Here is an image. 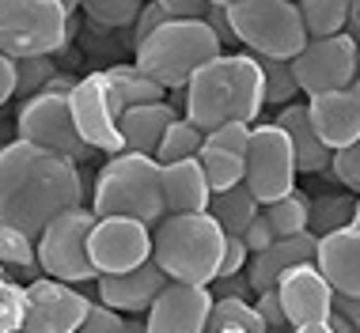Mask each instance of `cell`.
Segmentation results:
<instances>
[{
	"label": "cell",
	"instance_id": "cell-1",
	"mask_svg": "<svg viewBox=\"0 0 360 333\" xmlns=\"http://www.w3.org/2000/svg\"><path fill=\"white\" fill-rule=\"evenodd\" d=\"M84 204V174L72 159L38 144H0V228L38 242L57 216Z\"/></svg>",
	"mask_w": 360,
	"mask_h": 333
},
{
	"label": "cell",
	"instance_id": "cell-2",
	"mask_svg": "<svg viewBox=\"0 0 360 333\" xmlns=\"http://www.w3.org/2000/svg\"><path fill=\"white\" fill-rule=\"evenodd\" d=\"M182 117H190L198 129H220V125H255L266 110V76L255 53H224L205 65L190 80Z\"/></svg>",
	"mask_w": 360,
	"mask_h": 333
},
{
	"label": "cell",
	"instance_id": "cell-3",
	"mask_svg": "<svg viewBox=\"0 0 360 333\" xmlns=\"http://www.w3.org/2000/svg\"><path fill=\"white\" fill-rule=\"evenodd\" d=\"M95 216H129L155 231L167 220V201H163V166L152 155L122 152L103 163L91 193Z\"/></svg>",
	"mask_w": 360,
	"mask_h": 333
},
{
	"label": "cell",
	"instance_id": "cell-4",
	"mask_svg": "<svg viewBox=\"0 0 360 333\" xmlns=\"http://www.w3.org/2000/svg\"><path fill=\"white\" fill-rule=\"evenodd\" d=\"M137 65L167 91H186L190 80L217 57H224L220 38L205 19H167L144 46H137Z\"/></svg>",
	"mask_w": 360,
	"mask_h": 333
},
{
	"label": "cell",
	"instance_id": "cell-5",
	"mask_svg": "<svg viewBox=\"0 0 360 333\" xmlns=\"http://www.w3.org/2000/svg\"><path fill=\"white\" fill-rule=\"evenodd\" d=\"M160 269L167 273L174 284H198L209 288L220 277V261L228 235L220 231V223L209 212H190V216H167L160 228L152 231Z\"/></svg>",
	"mask_w": 360,
	"mask_h": 333
},
{
	"label": "cell",
	"instance_id": "cell-6",
	"mask_svg": "<svg viewBox=\"0 0 360 333\" xmlns=\"http://www.w3.org/2000/svg\"><path fill=\"white\" fill-rule=\"evenodd\" d=\"M76 15L65 0H0V53L23 57H53L72 42Z\"/></svg>",
	"mask_w": 360,
	"mask_h": 333
},
{
	"label": "cell",
	"instance_id": "cell-7",
	"mask_svg": "<svg viewBox=\"0 0 360 333\" xmlns=\"http://www.w3.org/2000/svg\"><path fill=\"white\" fill-rule=\"evenodd\" d=\"M228 19L239 46H247V53L255 57L296 61L311 42L296 0H239L236 8H228Z\"/></svg>",
	"mask_w": 360,
	"mask_h": 333
},
{
	"label": "cell",
	"instance_id": "cell-8",
	"mask_svg": "<svg viewBox=\"0 0 360 333\" xmlns=\"http://www.w3.org/2000/svg\"><path fill=\"white\" fill-rule=\"evenodd\" d=\"M99 216L95 209H69L65 216H57L50 228L38 235V266H42L46 277L61 280V284H87V280H99V273L91 266V231Z\"/></svg>",
	"mask_w": 360,
	"mask_h": 333
},
{
	"label": "cell",
	"instance_id": "cell-9",
	"mask_svg": "<svg viewBox=\"0 0 360 333\" xmlns=\"http://www.w3.org/2000/svg\"><path fill=\"white\" fill-rule=\"evenodd\" d=\"M296 152H292V141L281 125L266 122V125H255L250 133V148H247V185L250 193L266 204H277L285 201L288 193H296Z\"/></svg>",
	"mask_w": 360,
	"mask_h": 333
},
{
	"label": "cell",
	"instance_id": "cell-10",
	"mask_svg": "<svg viewBox=\"0 0 360 333\" xmlns=\"http://www.w3.org/2000/svg\"><path fill=\"white\" fill-rule=\"evenodd\" d=\"M15 129H19V141L38 144V148H46V152H57L72 163L87 159V152H91L84 144L80 129H76L69 95L42 91V95H34V99H27L15 114Z\"/></svg>",
	"mask_w": 360,
	"mask_h": 333
},
{
	"label": "cell",
	"instance_id": "cell-11",
	"mask_svg": "<svg viewBox=\"0 0 360 333\" xmlns=\"http://www.w3.org/2000/svg\"><path fill=\"white\" fill-rule=\"evenodd\" d=\"M69 103H72L76 129H80L87 148L110 155V159L125 152V141H122V114H125V106L118 103V95H114L106 72H87L84 80L72 87Z\"/></svg>",
	"mask_w": 360,
	"mask_h": 333
},
{
	"label": "cell",
	"instance_id": "cell-12",
	"mask_svg": "<svg viewBox=\"0 0 360 333\" xmlns=\"http://www.w3.org/2000/svg\"><path fill=\"white\" fill-rule=\"evenodd\" d=\"M356 57H360V46L349 34L311 38L307 50L292 61L296 65L300 91L307 99H319V95H334V91L353 87L356 84Z\"/></svg>",
	"mask_w": 360,
	"mask_h": 333
},
{
	"label": "cell",
	"instance_id": "cell-13",
	"mask_svg": "<svg viewBox=\"0 0 360 333\" xmlns=\"http://www.w3.org/2000/svg\"><path fill=\"white\" fill-rule=\"evenodd\" d=\"M91 266L99 277H122V273L141 269L144 261H152L155 242H152V228L129 216H103L91 231Z\"/></svg>",
	"mask_w": 360,
	"mask_h": 333
},
{
	"label": "cell",
	"instance_id": "cell-14",
	"mask_svg": "<svg viewBox=\"0 0 360 333\" xmlns=\"http://www.w3.org/2000/svg\"><path fill=\"white\" fill-rule=\"evenodd\" d=\"M91 315V299L76 292V284L38 277L27 284V326L23 333H80Z\"/></svg>",
	"mask_w": 360,
	"mask_h": 333
},
{
	"label": "cell",
	"instance_id": "cell-15",
	"mask_svg": "<svg viewBox=\"0 0 360 333\" xmlns=\"http://www.w3.org/2000/svg\"><path fill=\"white\" fill-rule=\"evenodd\" d=\"M212 292L198 284H167L152 311L144 315L148 333H205L209 315H212Z\"/></svg>",
	"mask_w": 360,
	"mask_h": 333
},
{
	"label": "cell",
	"instance_id": "cell-16",
	"mask_svg": "<svg viewBox=\"0 0 360 333\" xmlns=\"http://www.w3.org/2000/svg\"><path fill=\"white\" fill-rule=\"evenodd\" d=\"M277 292H281V307H285L292 329L311 326V322H326L330 315H334L338 292L330 288V280L323 277V269H319L315 261L288 269L285 277H281Z\"/></svg>",
	"mask_w": 360,
	"mask_h": 333
},
{
	"label": "cell",
	"instance_id": "cell-17",
	"mask_svg": "<svg viewBox=\"0 0 360 333\" xmlns=\"http://www.w3.org/2000/svg\"><path fill=\"white\" fill-rule=\"evenodd\" d=\"M99 303L114 307L118 315H148L152 303L160 299V292L171 284V277L160 269V261H144L141 269L122 273V277H99Z\"/></svg>",
	"mask_w": 360,
	"mask_h": 333
},
{
	"label": "cell",
	"instance_id": "cell-18",
	"mask_svg": "<svg viewBox=\"0 0 360 333\" xmlns=\"http://www.w3.org/2000/svg\"><path fill=\"white\" fill-rule=\"evenodd\" d=\"M307 110L311 122H315V133L323 136L330 152H342L360 141V80L345 91L307 99Z\"/></svg>",
	"mask_w": 360,
	"mask_h": 333
},
{
	"label": "cell",
	"instance_id": "cell-19",
	"mask_svg": "<svg viewBox=\"0 0 360 333\" xmlns=\"http://www.w3.org/2000/svg\"><path fill=\"white\" fill-rule=\"evenodd\" d=\"M315 266L323 269V277L330 280V288L338 296L360 299V228L356 223L319 239Z\"/></svg>",
	"mask_w": 360,
	"mask_h": 333
},
{
	"label": "cell",
	"instance_id": "cell-20",
	"mask_svg": "<svg viewBox=\"0 0 360 333\" xmlns=\"http://www.w3.org/2000/svg\"><path fill=\"white\" fill-rule=\"evenodd\" d=\"M315 254H319V239H315L311 231L292 235V239H277L269 250L255 254V258H250V266H247V277H250L255 296H262V292H269V288H277L281 277H285L288 269L315 261Z\"/></svg>",
	"mask_w": 360,
	"mask_h": 333
},
{
	"label": "cell",
	"instance_id": "cell-21",
	"mask_svg": "<svg viewBox=\"0 0 360 333\" xmlns=\"http://www.w3.org/2000/svg\"><path fill=\"white\" fill-rule=\"evenodd\" d=\"M274 125H281V129L288 133L292 152H296V171H300V174H326V171H330L334 152H330L326 144H323V136L315 133V122H311L307 103L285 106V110L277 114Z\"/></svg>",
	"mask_w": 360,
	"mask_h": 333
},
{
	"label": "cell",
	"instance_id": "cell-22",
	"mask_svg": "<svg viewBox=\"0 0 360 333\" xmlns=\"http://www.w3.org/2000/svg\"><path fill=\"white\" fill-rule=\"evenodd\" d=\"M163 201H167V216L209 212L212 185L205 178L201 159H182V163L163 166Z\"/></svg>",
	"mask_w": 360,
	"mask_h": 333
},
{
	"label": "cell",
	"instance_id": "cell-23",
	"mask_svg": "<svg viewBox=\"0 0 360 333\" xmlns=\"http://www.w3.org/2000/svg\"><path fill=\"white\" fill-rule=\"evenodd\" d=\"M179 122L171 103H152V106H133V110L122 114V141H125V152H137V155H152L160 152L163 136L167 129Z\"/></svg>",
	"mask_w": 360,
	"mask_h": 333
},
{
	"label": "cell",
	"instance_id": "cell-24",
	"mask_svg": "<svg viewBox=\"0 0 360 333\" xmlns=\"http://www.w3.org/2000/svg\"><path fill=\"white\" fill-rule=\"evenodd\" d=\"M209 216L220 223L224 235H247V228L262 216V201L247 190V185H236V190L212 193Z\"/></svg>",
	"mask_w": 360,
	"mask_h": 333
},
{
	"label": "cell",
	"instance_id": "cell-25",
	"mask_svg": "<svg viewBox=\"0 0 360 333\" xmlns=\"http://www.w3.org/2000/svg\"><path fill=\"white\" fill-rule=\"evenodd\" d=\"M106 80H110L114 95H118V103L125 110H133V106H152V103H167V87H160L152 80V76H144L137 65H110L103 68Z\"/></svg>",
	"mask_w": 360,
	"mask_h": 333
},
{
	"label": "cell",
	"instance_id": "cell-26",
	"mask_svg": "<svg viewBox=\"0 0 360 333\" xmlns=\"http://www.w3.org/2000/svg\"><path fill=\"white\" fill-rule=\"evenodd\" d=\"M0 269L8 273V280L19 284H34L38 277H46L38 266V242L23 231L0 228Z\"/></svg>",
	"mask_w": 360,
	"mask_h": 333
},
{
	"label": "cell",
	"instance_id": "cell-27",
	"mask_svg": "<svg viewBox=\"0 0 360 333\" xmlns=\"http://www.w3.org/2000/svg\"><path fill=\"white\" fill-rule=\"evenodd\" d=\"M356 220V193H319L311 197V235L323 239L342 228H353Z\"/></svg>",
	"mask_w": 360,
	"mask_h": 333
},
{
	"label": "cell",
	"instance_id": "cell-28",
	"mask_svg": "<svg viewBox=\"0 0 360 333\" xmlns=\"http://www.w3.org/2000/svg\"><path fill=\"white\" fill-rule=\"evenodd\" d=\"M300 15L311 38H334L349 27V0H300Z\"/></svg>",
	"mask_w": 360,
	"mask_h": 333
},
{
	"label": "cell",
	"instance_id": "cell-29",
	"mask_svg": "<svg viewBox=\"0 0 360 333\" xmlns=\"http://www.w3.org/2000/svg\"><path fill=\"white\" fill-rule=\"evenodd\" d=\"M201 148H205V129H198L190 117H179L167 129V136H163L160 152H155V163L171 166V163H182V159H198Z\"/></svg>",
	"mask_w": 360,
	"mask_h": 333
},
{
	"label": "cell",
	"instance_id": "cell-30",
	"mask_svg": "<svg viewBox=\"0 0 360 333\" xmlns=\"http://www.w3.org/2000/svg\"><path fill=\"white\" fill-rule=\"evenodd\" d=\"M198 159L205 166V178L212 185V193L236 190V185H243V178H247V155H236V152H224V148L205 144Z\"/></svg>",
	"mask_w": 360,
	"mask_h": 333
},
{
	"label": "cell",
	"instance_id": "cell-31",
	"mask_svg": "<svg viewBox=\"0 0 360 333\" xmlns=\"http://www.w3.org/2000/svg\"><path fill=\"white\" fill-rule=\"evenodd\" d=\"M262 65V76H266V106H277V110H285V106L300 103V80H296V65L292 61H274V57H258Z\"/></svg>",
	"mask_w": 360,
	"mask_h": 333
},
{
	"label": "cell",
	"instance_id": "cell-32",
	"mask_svg": "<svg viewBox=\"0 0 360 333\" xmlns=\"http://www.w3.org/2000/svg\"><path fill=\"white\" fill-rule=\"evenodd\" d=\"M266 216H269V223H274L277 239L304 235V231H311V197L296 190V193H288L285 201L266 204Z\"/></svg>",
	"mask_w": 360,
	"mask_h": 333
},
{
	"label": "cell",
	"instance_id": "cell-33",
	"mask_svg": "<svg viewBox=\"0 0 360 333\" xmlns=\"http://www.w3.org/2000/svg\"><path fill=\"white\" fill-rule=\"evenodd\" d=\"M53 76H57L53 57H23V61H15V95L23 103L34 99L53 84Z\"/></svg>",
	"mask_w": 360,
	"mask_h": 333
},
{
	"label": "cell",
	"instance_id": "cell-34",
	"mask_svg": "<svg viewBox=\"0 0 360 333\" xmlns=\"http://www.w3.org/2000/svg\"><path fill=\"white\" fill-rule=\"evenodd\" d=\"M148 0H84V15L99 27H133Z\"/></svg>",
	"mask_w": 360,
	"mask_h": 333
},
{
	"label": "cell",
	"instance_id": "cell-35",
	"mask_svg": "<svg viewBox=\"0 0 360 333\" xmlns=\"http://www.w3.org/2000/svg\"><path fill=\"white\" fill-rule=\"evenodd\" d=\"M27 326V284H0V333H23Z\"/></svg>",
	"mask_w": 360,
	"mask_h": 333
},
{
	"label": "cell",
	"instance_id": "cell-36",
	"mask_svg": "<svg viewBox=\"0 0 360 333\" xmlns=\"http://www.w3.org/2000/svg\"><path fill=\"white\" fill-rule=\"evenodd\" d=\"M330 174H334V185H345L349 193L360 197V141L349 144V148H342V152H334Z\"/></svg>",
	"mask_w": 360,
	"mask_h": 333
},
{
	"label": "cell",
	"instance_id": "cell-37",
	"mask_svg": "<svg viewBox=\"0 0 360 333\" xmlns=\"http://www.w3.org/2000/svg\"><path fill=\"white\" fill-rule=\"evenodd\" d=\"M250 133H255V125H220V129L205 133V144H212V148H224V152H236V155H247L250 148Z\"/></svg>",
	"mask_w": 360,
	"mask_h": 333
},
{
	"label": "cell",
	"instance_id": "cell-38",
	"mask_svg": "<svg viewBox=\"0 0 360 333\" xmlns=\"http://www.w3.org/2000/svg\"><path fill=\"white\" fill-rule=\"evenodd\" d=\"M255 311L262 315V322H266L269 333H292V322L285 315V307H281V292L269 288L262 292V296H255Z\"/></svg>",
	"mask_w": 360,
	"mask_h": 333
},
{
	"label": "cell",
	"instance_id": "cell-39",
	"mask_svg": "<svg viewBox=\"0 0 360 333\" xmlns=\"http://www.w3.org/2000/svg\"><path fill=\"white\" fill-rule=\"evenodd\" d=\"M167 19H171V15L163 12V8L155 4V0H148V4L141 8V15L133 19V31H129V46H133V50H137V46H144V42H148V38H152L155 31H160L163 23H167Z\"/></svg>",
	"mask_w": 360,
	"mask_h": 333
},
{
	"label": "cell",
	"instance_id": "cell-40",
	"mask_svg": "<svg viewBox=\"0 0 360 333\" xmlns=\"http://www.w3.org/2000/svg\"><path fill=\"white\" fill-rule=\"evenodd\" d=\"M80 333H125V315H118L106 303H91V315L80 326Z\"/></svg>",
	"mask_w": 360,
	"mask_h": 333
},
{
	"label": "cell",
	"instance_id": "cell-41",
	"mask_svg": "<svg viewBox=\"0 0 360 333\" xmlns=\"http://www.w3.org/2000/svg\"><path fill=\"white\" fill-rule=\"evenodd\" d=\"M250 266V250L243 242V235H228V247H224V261H220V277H239ZM217 277V280H220Z\"/></svg>",
	"mask_w": 360,
	"mask_h": 333
},
{
	"label": "cell",
	"instance_id": "cell-42",
	"mask_svg": "<svg viewBox=\"0 0 360 333\" xmlns=\"http://www.w3.org/2000/svg\"><path fill=\"white\" fill-rule=\"evenodd\" d=\"M209 292H212V299H247V303H255V299H250V296H255V288H250V277H247V273L212 280Z\"/></svg>",
	"mask_w": 360,
	"mask_h": 333
},
{
	"label": "cell",
	"instance_id": "cell-43",
	"mask_svg": "<svg viewBox=\"0 0 360 333\" xmlns=\"http://www.w3.org/2000/svg\"><path fill=\"white\" fill-rule=\"evenodd\" d=\"M243 242H247V250H250V258L255 254H262V250H269L277 242V231H274V223H269V216H266V209H262V216L247 228V235H243Z\"/></svg>",
	"mask_w": 360,
	"mask_h": 333
},
{
	"label": "cell",
	"instance_id": "cell-44",
	"mask_svg": "<svg viewBox=\"0 0 360 333\" xmlns=\"http://www.w3.org/2000/svg\"><path fill=\"white\" fill-rule=\"evenodd\" d=\"M171 19H205L209 15V0H155Z\"/></svg>",
	"mask_w": 360,
	"mask_h": 333
},
{
	"label": "cell",
	"instance_id": "cell-45",
	"mask_svg": "<svg viewBox=\"0 0 360 333\" xmlns=\"http://www.w3.org/2000/svg\"><path fill=\"white\" fill-rule=\"evenodd\" d=\"M205 23L212 27V34L220 38V46H224V50H228V46H239V38H236V31H231V19H228V8H209Z\"/></svg>",
	"mask_w": 360,
	"mask_h": 333
},
{
	"label": "cell",
	"instance_id": "cell-46",
	"mask_svg": "<svg viewBox=\"0 0 360 333\" xmlns=\"http://www.w3.org/2000/svg\"><path fill=\"white\" fill-rule=\"evenodd\" d=\"M8 99H15V61L0 53V110L8 106Z\"/></svg>",
	"mask_w": 360,
	"mask_h": 333
},
{
	"label": "cell",
	"instance_id": "cell-47",
	"mask_svg": "<svg viewBox=\"0 0 360 333\" xmlns=\"http://www.w3.org/2000/svg\"><path fill=\"white\" fill-rule=\"evenodd\" d=\"M334 311H338V315H345L349 322H353V329L360 333V299H353V296H338V299H334Z\"/></svg>",
	"mask_w": 360,
	"mask_h": 333
},
{
	"label": "cell",
	"instance_id": "cell-48",
	"mask_svg": "<svg viewBox=\"0 0 360 333\" xmlns=\"http://www.w3.org/2000/svg\"><path fill=\"white\" fill-rule=\"evenodd\" d=\"M349 38H356L360 46V0H349V27H345Z\"/></svg>",
	"mask_w": 360,
	"mask_h": 333
},
{
	"label": "cell",
	"instance_id": "cell-49",
	"mask_svg": "<svg viewBox=\"0 0 360 333\" xmlns=\"http://www.w3.org/2000/svg\"><path fill=\"white\" fill-rule=\"evenodd\" d=\"M326 322H330V329H334V333H356V329H353V322H349L345 315H338V311H334V315H330Z\"/></svg>",
	"mask_w": 360,
	"mask_h": 333
},
{
	"label": "cell",
	"instance_id": "cell-50",
	"mask_svg": "<svg viewBox=\"0 0 360 333\" xmlns=\"http://www.w3.org/2000/svg\"><path fill=\"white\" fill-rule=\"evenodd\" d=\"M125 333H148V322H144L141 315H129L125 318Z\"/></svg>",
	"mask_w": 360,
	"mask_h": 333
},
{
	"label": "cell",
	"instance_id": "cell-51",
	"mask_svg": "<svg viewBox=\"0 0 360 333\" xmlns=\"http://www.w3.org/2000/svg\"><path fill=\"white\" fill-rule=\"evenodd\" d=\"M292 333H334V329H330V322H311V326H296Z\"/></svg>",
	"mask_w": 360,
	"mask_h": 333
},
{
	"label": "cell",
	"instance_id": "cell-52",
	"mask_svg": "<svg viewBox=\"0 0 360 333\" xmlns=\"http://www.w3.org/2000/svg\"><path fill=\"white\" fill-rule=\"evenodd\" d=\"M209 4H212V8H236L239 0H209Z\"/></svg>",
	"mask_w": 360,
	"mask_h": 333
},
{
	"label": "cell",
	"instance_id": "cell-53",
	"mask_svg": "<svg viewBox=\"0 0 360 333\" xmlns=\"http://www.w3.org/2000/svg\"><path fill=\"white\" fill-rule=\"evenodd\" d=\"M65 4H69V12H76V8L84 4V0H65Z\"/></svg>",
	"mask_w": 360,
	"mask_h": 333
},
{
	"label": "cell",
	"instance_id": "cell-54",
	"mask_svg": "<svg viewBox=\"0 0 360 333\" xmlns=\"http://www.w3.org/2000/svg\"><path fill=\"white\" fill-rule=\"evenodd\" d=\"M353 223H356V228H360V197H356V220H353Z\"/></svg>",
	"mask_w": 360,
	"mask_h": 333
},
{
	"label": "cell",
	"instance_id": "cell-55",
	"mask_svg": "<svg viewBox=\"0 0 360 333\" xmlns=\"http://www.w3.org/2000/svg\"><path fill=\"white\" fill-rule=\"evenodd\" d=\"M4 280H8V273H4V269H0V284H4Z\"/></svg>",
	"mask_w": 360,
	"mask_h": 333
},
{
	"label": "cell",
	"instance_id": "cell-56",
	"mask_svg": "<svg viewBox=\"0 0 360 333\" xmlns=\"http://www.w3.org/2000/svg\"><path fill=\"white\" fill-rule=\"evenodd\" d=\"M356 80H360V57H356Z\"/></svg>",
	"mask_w": 360,
	"mask_h": 333
},
{
	"label": "cell",
	"instance_id": "cell-57",
	"mask_svg": "<svg viewBox=\"0 0 360 333\" xmlns=\"http://www.w3.org/2000/svg\"><path fill=\"white\" fill-rule=\"evenodd\" d=\"M228 333H243V329H228Z\"/></svg>",
	"mask_w": 360,
	"mask_h": 333
},
{
	"label": "cell",
	"instance_id": "cell-58",
	"mask_svg": "<svg viewBox=\"0 0 360 333\" xmlns=\"http://www.w3.org/2000/svg\"><path fill=\"white\" fill-rule=\"evenodd\" d=\"M296 4H300V0H296Z\"/></svg>",
	"mask_w": 360,
	"mask_h": 333
}]
</instances>
